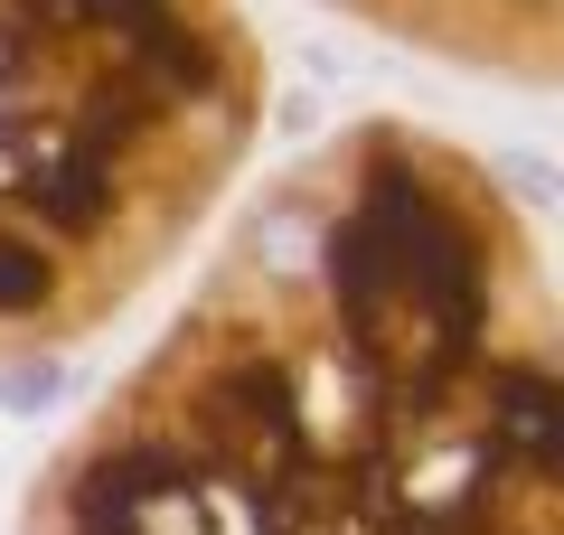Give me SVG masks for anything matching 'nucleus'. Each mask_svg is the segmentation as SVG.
<instances>
[{"label": "nucleus", "instance_id": "obj_3", "mask_svg": "<svg viewBox=\"0 0 564 535\" xmlns=\"http://www.w3.org/2000/svg\"><path fill=\"white\" fill-rule=\"evenodd\" d=\"M57 367H0V414H47L57 404Z\"/></svg>", "mask_w": 564, "mask_h": 535}, {"label": "nucleus", "instance_id": "obj_2", "mask_svg": "<svg viewBox=\"0 0 564 535\" xmlns=\"http://www.w3.org/2000/svg\"><path fill=\"white\" fill-rule=\"evenodd\" d=\"M254 122L263 57L226 0H0V348L95 329Z\"/></svg>", "mask_w": 564, "mask_h": 535}, {"label": "nucleus", "instance_id": "obj_1", "mask_svg": "<svg viewBox=\"0 0 564 535\" xmlns=\"http://www.w3.org/2000/svg\"><path fill=\"white\" fill-rule=\"evenodd\" d=\"M564 395L499 170L358 122L282 170L20 535H564Z\"/></svg>", "mask_w": 564, "mask_h": 535}]
</instances>
